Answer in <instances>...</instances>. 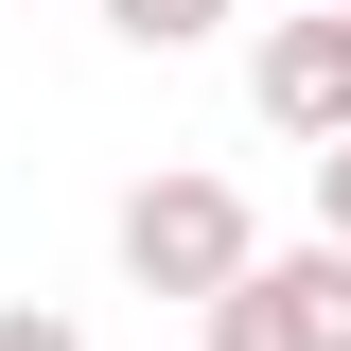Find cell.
<instances>
[{
    "label": "cell",
    "instance_id": "1",
    "mask_svg": "<svg viewBox=\"0 0 351 351\" xmlns=\"http://www.w3.org/2000/svg\"><path fill=\"white\" fill-rule=\"evenodd\" d=\"M246 263H263V228H246V193L228 176H141L123 193V281L141 299H246Z\"/></svg>",
    "mask_w": 351,
    "mask_h": 351
},
{
    "label": "cell",
    "instance_id": "2",
    "mask_svg": "<svg viewBox=\"0 0 351 351\" xmlns=\"http://www.w3.org/2000/svg\"><path fill=\"white\" fill-rule=\"evenodd\" d=\"M211 351H351V246H263L246 299H211Z\"/></svg>",
    "mask_w": 351,
    "mask_h": 351
},
{
    "label": "cell",
    "instance_id": "3",
    "mask_svg": "<svg viewBox=\"0 0 351 351\" xmlns=\"http://www.w3.org/2000/svg\"><path fill=\"white\" fill-rule=\"evenodd\" d=\"M246 106H263L281 141H316V158H334V141H351V18H263Z\"/></svg>",
    "mask_w": 351,
    "mask_h": 351
},
{
    "label": "cell",
    "instance_id": "4",
    "mask_svg": "<svg viewBox=\"0 0 351 351\" xmlns=\"http://www.w3.org/2000/svg\"><path fill=\"white\" fill-rule=\"evenodd\" d=\"M211 18H228V0H106V36H123V53H193Z\"/></svg>",
    "mask_w": 351,
    "mask_h": 351
},
{
    "label": "cell",
    "instance_id": "5",
    "mask_svg": "<svg viewBox=\"0 0 351 351\" xmlns=\"http://www.w3.org/2000/svg\"><path fill=\"white\" fill-rule=\"evenodd\" d=\"M316 246H351V141L316 158Z\"/></svg>",
    "mask_w": 351,
    "mask_h": 351
},
{
    "label": "cell",
    "instance_id": "6",
    "mask_svg": "<svg viewBox=\"0 0 351 351\" xmlns=\"http://www.w3.org/2000/svg\"><path fill=\"white\" fill-rule=\"evenodd\" d=\"M0 351H88L71 316H36V299H0Z\"/></svg>",
    "mask_w": 351,
    "mask_h": 351
},
{
    "label": "cell",
    "instance_id": "7",
    "mask_svg": "<svg viewBox=\"0 0 351 351\" xmlns=\"http://www.w3.org/2000/svg\"><path fill=\"white\" fill-rule=\"evenodd\" d=\"M316 18H351V0H316Z\"/></svg>",
    "mask_w": 351,
    "mask_h": 351
}]
</instances>
